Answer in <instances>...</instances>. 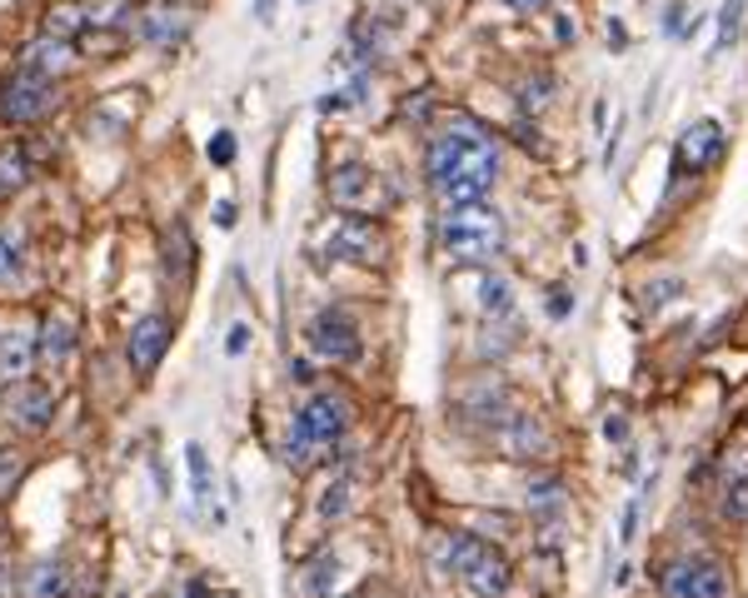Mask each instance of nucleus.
I'll return each mask as SVG.
<instances>
[{"mask_svg": "<svg viewBox=\"0 0 748 598\" xmlns=\"http://www.w3.org/2000/svg\"><path fill=\"white\" fill-rule=\"evenodd\" d=\"M504 239H509V225L494 205L474 199V205H449L439 215V255L449 259L454 269H474V265H489V259L504 255Z\"/></svg>", "mask_w": 748, "mask_h": 598, "instance_id": "2", "label": "nucleus"}, {"mask_svg": "<svg viewBox=\"0 0 748 598\" xmlns=\"http://www.w3.org/2000/svg\"><path fill=\"white\" fill-rule=\"evenodd\" d=\"M644 295H648V305H668V299H674V295H684V279H678V275H668V279H654V285H648Z\"/></svg>", "mask_w": 748, "mask_h": 598, "instance_id": "31", "label": "nucleus"}, {"mask_svg": "<svg viewBox=\"0 0 748 598\" xmlns=\"http://www.w3.org/2000/svg\"><path fill=\"white\" fill-rule=\"evenodd\" d=\"M70 578H65V564L60 558H40L25 578H20V594L25 598H65Z\"/></svg>", "mask_w": 748, "mask_h": 598, "instance_id": "19", "label": "nucleus"}, {"mask_svg": "<svg viewBox=\"0 0 748 598\" xmlns=\"http://www.w3.org/2000/svg\"><path fill=\"white\" fill-rule=\"evenodd\" d=\"M718 508L728 524H748V448H728L718 458Z\"/></svg>", "mask_w": 748, "mask_h": 598, "instance_id": "13", "label": "nucleus"}, {"mask_svg": "<svg viewBox=\"0 0 748 598\" xmlns=\"http://www.w3.org/2000/svg\"><path fill=\"white\" fill-rule=\"evenodd\" d=\"M509 6H514V10H524V16H529V10H544L549 0H509Z\"/></svg>", "mask_w": 748, "mask_h": 598, "instance_id": "42", "label": "nucleus"}, {"mask_svg": "<svg viewBox=\"0 0 748 598\" xmlns=\"http://www.w3.org/2000/svg\"><path fill=\"white\" fill-rule=\"evenodd\" d=\"M549 95H554V80H549L544 70H539V75H529L524 85H519V105H524V110H544Z\"/></svg>", "mask_w": 748, "mask_h": 598, "instance_id": "28", "label": "nucleus"}, {"mask_svg": "<svg viewBox=\"0 0 748 598\" xmlns=\"http://www.w3.org/2000/svg\"><path fill=\"white\" fill-rule=\"evenodd\" d=\"M275 6H279V0H255V20H259V25H269V20H275Z\"/></svg>", "mask_w": 748, "mask_h": 598, "instance_id": "39", "label": "nucleus"}, {"mask_svg": "<svg viewBox=\"0 0 748 598\" xmlns=\"http://www.w3.org/2000/svg\"><path fill=\"white\" fill-rule=\"evenodd\" d=\"M499 448H504L509 458H549L554 454V439H549V429L539 414L514 409V414L499 424Z\"/></svg>", "mask_w": 748, "mask_h": 598, "instance_id": "11", "label": "nucleus"}, {"mask_svg": "<svg viewBox=\"0 0 748 598\" xmlns=\"http://www.w3.org/2000/svg\"><path fill=\"white\" fill-rule=\"evenodd\" d=\"M16 269H20V239L10 229H0V285L16 279Z\"/></svg>", "mask_w": 748, "mask_h": 598, "instance_id": "30", "label": "nucleus"}, {"mask_svg": "<svg viewBox=\"0 0 748 598\" xmlns=\"http://www.w3.org/2000/svg\"><path fill=\"white\" fill-rule=\"evenodd\" d=\"M135 30H140V40H150V45H175V40L189 30V10L170 6V0H155V6H145L135 16Z\"/></svg>", "mask_w": 748, "mask_h": 598, "instance_id": "15", "label": "nucleus"}, {"mask_svg": "<svg viewBox=\"0 0 748 598\" xmlns=\"http://www.w3.org/2000/svg\"><path fill=\"white\" fill-rule=\"evenodd\" d=\"M6 414H10V424H20V429H30V434H40V429L55 419V394H50L45 384H30V379H20V384H10Z\"/></svg>", "mask_w": 748, "mask_h": 598, "instance_id": "14", "label": "nucleus"}, {"mask_svg": "<svg viewBox=\"0 0 748 598\" xmlns=\"http://www.w3.org/2000/svg\"><path fill=\"white\" fill-rule=\"evenodd\" d=\"M319 514H325V518H345L349 514V478H335V484L325 488V498H319Z\"/></svg>", "mask_w": 748, "mask_h": 598, "instance_id": "29", "label": "nucleus"}, {"mask_svg": "<svg viewBox=\"0 0 748 598\" xmlns=\"http://www.w3.org/2000/svg\"><path fill=\"white\" fill-rule=\"evenodd\" d=\"M70 65H75V45H70V40H55V35H40L35 45L25 50V65L20 70H35V75L55 80V75H70Z\"/></svg>", "mask_w": 748, "mask_h": 598, "instance_id": "16", "label": "nucleus"}, {"mask_svg": "<svg viewBox=\"0 0 748 598\" xmlns=\"http://www.w3.org/2000/svg\"><path fill=\"white\" fill-rule=\"evenodd\" d=\"M70 349H75V319L70 315H45L40 339H35V354L45 359V364H65Z\"/></svg>", "mask_w": 748, "mask_h": 598, "instance_id": "17", "label": "nucleus"}, {"mask_svg": "<svg viewBox=\"0 0 748 598\" xmlns=\"http://www.w3.org/2000/svg\"><path fill=\"white\" fill-rule=\"evenodd\" d=\"M245 344H249V329L235 324L229 329V339H225V354H245Z\"/></svg>", "mask_w": 748, "mask_h": 598, "instance_id": "36", "label": "nucleus"}, {"mask_svg": "<svg viewBox=\"0 0 748 598\" xmlns=\"http://www.w3.org/2000/svg\"><path fill=\"white\" fill-rule=\"evenodd\" d=\"M170 319L165 315H145V319H135V329H130V344H125V359H130V369H135V379H150L160 369V359H165V349H170Z\"/></svg>", "mask_w": 748, "mask_h": 598, "instance_id": "10", "label": "nucleus"}, {"mask_svg": "<svg viewBox=\"0 0 748 598\" xmlns=\"http://www.w3.org/2000/svg\"><path fill=\"white\" fill-rule=\"evenodd\" d=\"M209 159H215V165H229V159H235V135H229V130H219V135L209 140Z\"/></svg>", "mask_w": 748, "mask_h": 598, "instance_id": "32", "label": "nucleus"}, {"mask_svg": "<svg viewBox=\"0 0 748 598\" xmlns=\"http://www.w3.org/2000/svg\"><path fill=\"white\" fill-rule=\"evenodd\" d=\"M25 179H30V159H25V150L6 145V150H0V189H20Z\"/></svg>", "mask_w": 748, "mask_h": 598, "instance_id": "24", "label": "nucleus"}, {"mask_svg": "<svg viewBox=\"0 0 748 598\" xmlns=\"http://www.w3.org/2000/svg\"><path fill=\"white\" fill-rule=\"evenodd\" d=\"M718 155H724V125L718 120H694V125H684V135H678V150H674V175H704V169L718 165Z\"/></svg>", "mask_w": 748, "mask_h": 598, "instance_id": "9", "label": "nucleus"}, {"mask_svg": "<svg viewBox=\"0 0 748 598\" xmlns=\"http://www.w3.org/2000/svg\"><path fill=\"white\" fill-rule=\"evenodd\" d=\"M315 245L325 259H345V265H385L389 259V235L379 229V219L339 215L319 229Z\"/></svg>", "mask_w": 748, "mask_h": 598, "instance_id": "5", "label": "nucleus"}, {"mask_svg": "<svg viewBox=\"0 0 748 598\" xmlns=\"http://www.w3.org/2000/svg\"><path fill=\"white\" fill-rule=\"evenodd\" d=\"M684 16H688V6H678V0H674V6H668L664 10V35H684Z\"/></svg>", "mask_w": 748, "mask_h": 598, "instance_id": "34", "label": "nucleus"}, {"mask_svg": "<svg viewBox=\"0 0 748 598\" xmlns=\"http://www.w3.org/2000/svg\"><path fill=\"white\" fill-rule=\"evenodd\" d=\"M608 45H618V50L628 45V35H624V25H618V20H608Z\"/></svg>", "mask_w": 748, "mask_h": 598, "instance_id": "40", "label": "nucleus"}, {"mask_svg": "<svg viewBox=\"0 0 748 598\" xmlns=\"http://www.w3.org/2000/svg\"><path fill=\"white\" fill-rule=\"evenodd\" d=\"M189 235H185V225H170L165 229V275H180V279H189Z\"/></svg>", "mask_w": 748, "mask_h": 598, "instance_id": "22", "label": "nucleus"}, {"mask_svg": "<svg viewBox=\"0 0 748 598\" xmlns=\"http://www.w3.org/2000/svg\"><path fill=\"white\" fill-rule=\"evenodd\" d=\"M634 528H638V498H628L624 524H618V544H628V538H634Z\"/></svg>", "mask_w": 748, "mask_h": 598, "instance_id": "35", "label": "nucleus"}, {"mask_svg": "<svg viewBox=\"0 0 748 598\" xmlns=\"http://www.w3.org/2000/svg\"><path fill=\"white\" fill-rule=\"evenodd\" d=\"M289 379H295V384H309V364H305V359H295V364H289Z\"/></svg>", "mask_w": 748, "mask_h": 598, "instance_id": "41", "label": "nucleus"}, {"mask_svg": "<svg viewBox=\"0 0 748 598\" xmlns=\"http://www.w3.org/2000/svg\"><path fill=\"white\" fill-rule=\"evenodd\" d=\"M85 25H90V16H85V6H75V0H60V6L45 10V35H55V40H70V45H75V35Z\"/></svg>", "mask_w": 748, "mask_h": 598, "instance_id": "20", "label": "nucleus"}, {"mask_svg": "<svg viewBox=\"0 0 748 598\" xmlns=\"http://www.w3.org/2000/svg\"><path fill=\"white\" fill-rule=\"evenodd\" d=\"M345 429H349V399L345 394H335V389L309 394V404L299 409L295 424H289V444H285L289 468H309L319 448H329Z\"/></svg>", "mask_w": 748, "mask_h": 598, "instance_id": "3", "label": "nucleus"}, {"mask_svg": "<svg viewBox=\"0 0 748 598\" xmlns=\"http://www.w3.org/2000/svg\"><path fill=\"white\" fill-rule=\"evenodd\" d=\"M20 478H25V454L20 448H0V504L16 494Z\"/></svg>", "mask_w": 748, "mask_h": 598, "instance_id": "25", "label": "nucleus"}, {"mask_svg": "<svg viewBox=\"0 0 748 598\" xmlns=\"http://www.w3.org/2000/svg\"><path fill=\"white\" fill-rule=\"evenodd\" d=\"M549 315H554V319L568 315V289H554V295H549Z\"/></svg>", "mask_w": 748, "mask_h": 598, "instance_id": "38", "label": "nucleus"}, {"mask_svg": "<svg viewBox=\"0 0 748 598\" xmlns=\"http://www.w3.org/2000/svg\"><path fill=\"white\" fill-rule=\"evenodd\" d=\"M329 199H335L345 215H385L389 195L379 185V175L369 165H335L329 169Z\"/></svg>", "mask_w": 748, "mask_h": 598, "instance_id": "7", "label": "nucleus"}, {"mask_svg": "<svg viewBox=\"0 0 748 598\" xmlns=\"http://www.w3.org/2000/svg\"><path fill=\"white\" fill-rule=\"evenodd\" d=\"M424 175L429 189L449 205H474L494 189L499 179V140L489 135L479 120L454 115L449 130H439L429 140V155H424Z\"/></svg>", "mask_w": 748, "mask_h": 598, "instance_id": "1", "label": "nucleus"}, {"mask_svg": "<svg viewBox=\"0 0 748 598\" xmlns=\"http://www.w3.org/2000/svg\"><path fill=\"white\" fill-rule=\"evenodd\" d=\"M564 484L559 478H539L534 488H529V508H534V518H559L564 514Z\"/></svg>", "mask_w": 748, "mask_h": 598, "instance_id": "21", "label": "nucleus"}, {"mask_svg": "<svg viewBox=\"0 0 748 598\" xmlns=\"http://www.w3.org/2000/svg\"><path fill=\"white\" fill-rule=\"evenodd\" d=\"M604 434L614 439V444H624V439H628V414H624V409H608V419H604Z\"/></svg>", "mask_w": 748, "mask_h": 598, "instance_id": "33", "label": "nucleus"}, {"mask_svg": "<svg viewBox=\"0 0 748 598\" xmlns=\"http://www.w3.org/2000/svg\"><path fill=\"white\" fill-rule=\"evenodd\" d=\"M309 349L319 359H335V364H349L359 354V324L345 305H325L315 319H309Z\"/></svg>", "mask_w": 748, "mask_h": 598, "instance_id": "8", "label": "nucleus"}, {"mask_svg": "<svg viewBox=\"0 0 748 598\" xmlns=\"http://www.w3.org/2000/svg\"><path fill=\"white\" fill-rule=\"evenodd\" d=\"M185 468H189V488H195V504H209L215 498V484H209V458L199 444H185Z\"/></svg>", "mask_w": 748, "mask_h": 598, "instance_id": "23", "label": "nucleus"}, {"mask_svg": "<svg viewBox=\"0 0 748 598\" xmlns=\"http://www.w3.org/2000/svg\"><path fill=\"white\" fill-rule=\"evenodd\" d=\"M0 195H6V189H0Z\"/></svg>", "mask_w": 748, "mask_h": 598, "instance_id": "44", "label": "nucleus"}, {"mask_svg": "<svg viewBox=\"0 0 748 598\" xmlns=\"http://www.w3.org/2000/svg\"><path fill=\"white\" fill-rule=\"evenodd\" d=\"M189 598H205V584H195V588H189Z\"/></svg>", "mask_w": 748, "mask_h": 598, "instance_id": "43", "label": "nucleus"}, {"mask_svg": "<svg viewBox=\"0 0 748 598\" xmlns=\"http://www.w3.org/2000/svg\"><path fill=\"white\" fill-rule=\"evenodd\" d=\"M459 584H464L474 598H504L509 584H514V568H509V558L499 554L494 544H484L474 558H469L464 574H459Z\"/></svg>", "mask_w": 748, "mask_h": 598, "instance_id": "12", "label": "nucleus"}, {"mask_svg": "<svg viewBox=\"0 0 748 598\" xmlns=\"http://www.w3.org/2000/svg\"><path fill=\"white\" fill-rule=\"evenodd\" d=\"M55 80L35 75V70H16L0 80V120L6 125H35L55 110Z\"/></svg>", "mask_w": 748, "mask_h": 598, "instance_id": "6", "label": "nucleus"}, {"mask_svg": "<svg viewBox=\"0 0 748 598\" xmlns=\"http://www.w3.org/2000/svg\"><path fill=\"white\" fill-rule=\"evenodd\" d=\"M215 225L219 229H235V199H219V205H215Z\"/></svg>", "mask_w": 748, "mask_h": 598, "instance_id": "37", "label": "nucleus"}, {"mask_svg": "<svg viewBox=\"0 0 748 598\" xmlns=\"http://www.w3.org/2000/svg\"><path fill=\"white\" fill-rule=\"evenodd\" d=\"M734 594V568L718 554H678L658 568V598H728Z\"/></svg>", "mask_w": 748, "mask_h": 598, "instance_id": "4", "label": "nucleus"}, {"mask_svg": "<svg viewBox=\"0 0 748 598\" xmlns=\"http://www.w3.org/2000/svg\"><path fill=\"white\" fill-rule=\"evenodd\" d=\"M479 295H484V315H499V319L509 315V295H514V289H509V279L484 275V279H479Z\"/></svg>", "mask_w": 748, "mask_h": 598, "instance_id": "26", "label": "nucleus"}, {"mask_svg": "<svg viewBox=\"0 0 748 598\" xmlns=\"http://www.w3.org/2000/svg\"><path fill=\"white\" fill-rule=\"evenodd\" d=\"M35 339L30 334H0V384H20L30 379V364H35Z\"/></svg>", "mask_w": 748, "mask_h": 598, "instance_id": "18", "label": "nucleus"}, {"mask_svg": "<svg viewBox=\"0 0 748 598\" xmlns=\"http://www.w3.org/2000/svg\"><path fill=\"white\" fill-rule=\"evenodd\" d=\"M744 10H748V0H724V10H718V40H714V50H724L728 40L738 35V25H744Z\"/></svg>", "mask_w": 748, "mask_h": 598, "instance_id": "27", "label": "nucleus"}]
</instances>
